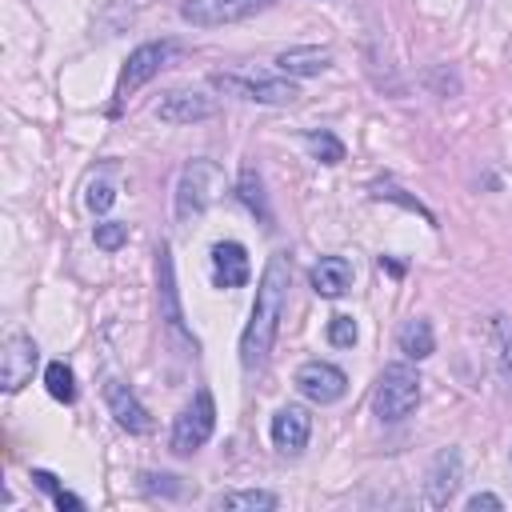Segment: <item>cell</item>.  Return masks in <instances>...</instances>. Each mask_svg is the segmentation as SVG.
I'll list each match as a JSON object with an SVG mask.
<instances>
[{"label": "cell", "mask_w": 512, "mask_h": 512, "mask_svg": "<svg viewBox=\"0 0 512 512\" xmlns=\"http://www.w3.org/2000/svg\"><path fill=\"white\" fill-rule=\"evenodd\" d=\"M272 0H184L180 16L192 28H224V24H240L256 12H264Z\"/></svg>", "instance_id": "52a82bcc"}, {"label": "cell", "mask_w": 512, "mask_h": 512, "mask_svg": "<svg viewBox=\"0 0 512 512\" xmlns=\"http://www.w3.org/2000/svg\"><path fill=\"white\" fill-rule=\"evenodd\" d=\"M280 500H276V492H268V488H240V492H220L216 500H212V508H220V512H272Z\"/></svg>", "instance_id": "d6986e66"}, {"label": "cell", "mask_w": 512, "mask_h": 512, "mask_svg": "<svg viewBox=\"0 0 512 512\" xmlns=\"http://www.w3.org/2000/svg\"><path fill=\"white\" fill-rule=\"evenodd\" d=\"M44 388H48L52 400L72 404V400H76V376H72V368H68L64 360H52V364L44 368Z\"/></svg>", "instance_id": "44dd1931"}, {"label": "cell", "mask_w": 512, "mask_h": 512, "mask_svg": "<svg viewBox=\"0 0 512 512\" xmlns=\"http://www.w3.org/2000/svg\"><path fill=\"white\" fill-rule=\"evenodd\" d=\"M104 400H108V412L116 416V424H120V428H128L132 436H144V432L152 428V416H148V408L136 400V392H132L128 384H120V380H108V384H104Z\"/></svg>", "instance_id": "4fadbf2b"}, {"label": "cell", "mask_w": 512, "mask_h": 512, "mask_svg": "<svg viewBox=\"0 0 512 512\" xmlns=\"http://www.w3.org/2000/svg\"><path fill=\"white\" fill-rule=\"evenodd\" d=\"M276 68H280L284 76H296V80L320 76V72L332 68V48H324V44H296V48H284V52L276 56Z\"/></svg>", "instance_id": "9a60e30c"}, {"label": "cell", "mask_w": 512, "mask_h": 512, "mask_svg": "<svg viewBox=\"0 0 512 512\" xmlns=\"http://www.w3.org/2000/svg\"><path fill=\"white\" fill-rule=\"evenodd\" d=\"M156 116L164 124H196V120L216 116V100L208 92H200V88H172V92L160 96Z\"/></svg>", "instance_id": "8fae6325"}, {"label": "cell", "mask_w": 512, "mask_h": 512, "mask_svg": "<svg viewBox=\"0 0 512 512\" xmlns=\"http://www.w3.org/2000/svg\"><path fill=\"white\" fill-rule=\"evenodd\" d=\"M212 428H216V400H212L208 388H196V396L180 408V416L172 424V452L176 456H192L196 448L208 444Z\"/></svg>", "instance_id": "277c9868"}, {"label": "cell", "mask_w": 512, "mask_h": 512, "mask_svg": "<svg viewBox=\"0 0 512 512\" xmlns=\"http://www.w3.org/2000/svg\"><path fill=\"white\" fill-rule=\"evenodd\" d=\"M328 344H332V348H352V344H356V320L344 316V312L332 316V320H328Z\"/></svg>", "instance_id": "4316f807"}, {"label": "cell", "mask_w": 512, "mask_h": 512, "mask_svg": "<svg viewBox=\"0 0 512 512\" xmlns=\"http://www.w3.org/2000/svg\"><path fill=\"white\" fill-rule=\"evenodd\" d=\"M156 272H160V308L172 332H184V316H180V300H176V276H172V252L168 244L156 248Z\"/></svg>", "instance_id": "e0dca14e"}, {"label": "cell", "mask_w": 512, "mask_h": 512, "mask_svg": "<svg viewBox=\"0 0 512 512\" xmlns=\"http://www.w3.org/2000/svg\"><path fill=\"white\" fill-rule=\"evenodd\" d=\"M288 288H292V264H288V252H272L264 272H260V284H256V304H252V316L240 332V364L248 372L264 368L272 344H276V332H280V320H284V304H288Z\"/></svg>", "instance_id": "6da1fadb"}, {"label": "cell", "mask_w": 512, "mask_h": 512, "mask_svg": "<svg viewBox=\"0 0 512 512\" xmlns=\"http://www.w3.org/2000/svg\"><path fill=\"white\" fill-rule=\"evenodd\" d=\"M124 244H128V224H120V220H104V224H96V248L116 252V248H124Z\"/></svg>", "instance_id": "484cf974"}, {"label": "cell", "mask_w": 512, "mask_h": 512, "mask_svg": "<svg viewBox=\"0 0 512 512\" xmlns=\"http://www.w3.org/2000/svg\"><path fill=\"white\" fill-rule=\"evenodd\" d=\"M296 388L312 404H336L348 392V376L328 360H308L296 368Z\"/></svg>", "instance_id": "9c48e42d"}, {"label": "cell", "mask_w": 512, "mask_h": 512, "mask_svg": "<svg viewBox=\"0 0 512 512\" xmlns=\"http://www.w3.org/2000/svg\"><path fill=\"white\" fill-rule=\"evenodd\" d=\"M252 276V264H248V252L240 240H216L212 244V280L220 288H244Z\"/></svg>", "instance_id": "7c38bea8"}, {"label": "cell", "mask_w": 512, "mask_h": 512, "mask_svg": "<svg viewBox=\"0 0 512 512\" xmlns=\"http://www.w3.org/2000/svg\"><path fill=\"white\" fill-rule=\"evenodd\" d=\"M396 344H400V352H404L408 360H428V356L436 352V336H432V324H428L424 316H412V320H404V328L396 332Z\"/></svg>", "instance_id": "ac0fdd59"}, {"label": "cell", "mask_w": 512, "mask_h": 512, "mask_svg": "<svg viewBox=\"0 0 512 512\" xmlns=\"http://www.w3.org/2000/svg\"><path fill=\"white\" fill-rule=\"evenodd\" d=\"M112 200H116V184L112 180H88V192H84V204L92 208V212H108L112 208Z\"/></svg>", "instance_id": "d4e9b609"}, {"label": "cell", "mask_w": 512, "mask_h": 512, "mask_svg": "<svg viewBox=\"0 0 512 512\" xmlns=\"http://www.w3.org/2000/svg\"><path fill=\"white\" fill-rule=\"evenodd\" d=\"M180 52V44L176 40H152V44H140V48H132L128 52V60H124V68H120V80H116V104L120 100H128L132 92H140L172 56Z\"/></svg>", "instance_id": "5b68a950"}, {"label": "cell", "mask_w": 512, "mask_h": 512, "mask_svg": "<svg viewBox=\"0 0 512 512\" xmlns=\"http://www.w3.org/2000/svg\"><path fill=\"white\" fill-rule=\"evenodd\" d=\"M36 360H40L36 340L24 336V332H12V336L4 340V348H0V388H4V392H20V388L32 380Z\"/></svg>", "instance_id": "ba28073f"}, {"label": "cell", "mask_w": 512, "mask_h": 512, "mask_svg": "<svg viewBox=\"0 0 512 512\" xmlns=\"http://www.w3.org/2000/svg\"><path fill=\"white\" fill-rule=\"evenodd\" d=\"M492 332H496V360H500V376L512 384V320L508 316H492Z\"/></svg>", "instance_id": "cb8c5ba5"}, {"label": "cell", "mask_w": 512, "mask_h": 512, "mask_svg": "<svg viewBox=\"0 0 512 512\" xmlns=\"http://www.w3.org/2000/svg\"><path fill=\"white\" fill-rule=\"evenodd\" d=\"M480 508H504V500L492 496V492H476V496H468V512H480Z\"/></svg>", "instance_id": "83f0119b"}, {"label": "cell", "mask_w": 512, "mask_h": 512, "mask_svg": "<svg viewBox=\"0 0 512 512\" xmlns=\"http://www.w3.org/2000/svg\"><path fill=\"white\" fill-rule=\"evenodd\" d=\"M308 284H312L316 296L336 300V296H344V292L352 288V264H348L344 256H320V260L308 268Z\"/></svg>", "instance_id": "2e32d148"}, {"label": "cell", "mask_w": 512, "mask_h": 512, "mask_svg": "<svg viewBox=\"0 0 512 512\" xmlns=\"http://www.w3.org/2000/svg\"><path fill=\"white\" fill-rule=\"evenodd\" d=\"M304 144H308V152H312L320 164H340V160H344V140L332 136L328 128H312V132L304 136Z\"/></svg>", "instance_id": "7402d4cb"}, {"label": "cell", "mask_w": 512, "mask_h": 512, "mask_svg": "<svg viewBox=\"0 0 512 512\" xmlns=\"http://www.w3.org/2000/svg\"><path fill=\"white\" fill-rule=\"evenodd\" d=\"M460 480H464V460H460V448H440L428 464V476H424V500L432 508H444L452 504V496L460 492Z\"/></svg>", "instance_id": "30bf717a"}, {"label": "cell", "mask_w": 512, "mask_h": 512, "mask_svg": "<svg viewBox=\"0 0 512 512\" xmlns=\"http://www.w3.org/2000/svg\"><path fill=\"white\" fill-rule=\"evenodd\" d=\"M212 88L236 96V100H252V104H296L300 88L292 80H272V76H236V72H212L208 76Z\"/></svg>", "instance_id": "8992f818"}, {"label": "cell", "mask_w": 512, "mask_h": 512, "mask_svg": "<svg viewBox=\"0 0 512 512\" xmlns=\"http://www.w3.org/2000/svg\"><path fill=\"white\" fill-rule=\"evenodd\" d=\"M220 184H224V176H220V168L212 160H204V156L200 160H188L184 172H180V180H176V220L180 224L200 220Z\"/></svg>", "instance_id": "3957f363"}, {"label": "cell", "mask_w": 512, "mask_h": 512, "mask_svg": "<svg viewBox=\"0 0 512 512\" xmlns=\"http://www.w3.org/2000/svg\"><path fill=\"white\" fill-rule=\"evenodd\" d=\"M272 444L280 448V452H304V444H308V436H312V416H308V408H300V404H284L276 416H272Z\"/></svg>", "instance_id": "5bb4252c"}, {"label": "cell", "mask_w": 512, "mask_h": 512, "mask_svg": "<svg viewBox=\"0 0 512 512\" xmlns=\"http://www.w3.org/2000/svg\"><path fill=\"white\" fill-rule=\"evenodd\" d=\"M32 480H36V488H44V492L52 496V504H56L60 512H64V508H68V512H80V508H84V500H80V496H72V492H64V488L56 484V476H52V472L32 468Z\"/></svg>", "instance_id": "603a6c76"}, {"label": "cell", "mask_w": 512, "mask_h": 512, "mask_svg": "<svg viewBox=\"0 0 512 512\" xmlns=\"http://www.w3.org/2000/svg\"><path fill=\"white\" fill-rule=\"evenodd\" d=\"M236 196H240L264 224H272V212H268V204H264V184H260V172H256V168H244V172H240V180H236Z\"/></svg>", "instance_id": "ffe728a7"}, {"label": "cell", "mask_w": 512, "mask_h": 512, "mask_svg": "<svg viewBox=\"0 0 512 512\" xmlns=\"http://www.w3.org/2000/svg\"><path fill=\"white\" fill-rule=\"evenodd\" d=\"M420 372L412 364H388L372 388V412L384 420V424H400L404 416L416 412L420 404Z\"/></svg>", "instance_id": "7a4b0ae2"}]
</instances>
